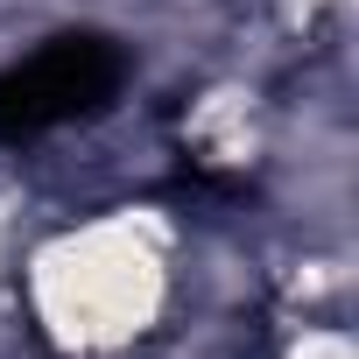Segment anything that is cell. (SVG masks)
I'll use <instances>...</instances> for the list:
<instances>
[{"label": "cell", "instance_id": "1", "mask_svg": "<svg viewBox=\"0 0 359 359\" xmlns=\"http://www.w3.org/2000/svg\"><path fill=\"white\" fill-rule=\"evenodd\" d=\"M169 233L148 219H85L29 254V310L50 345L106 359L169 310Z\"/></svg>", "mask_w": 359, "mask_h": 359}]
</instances>
